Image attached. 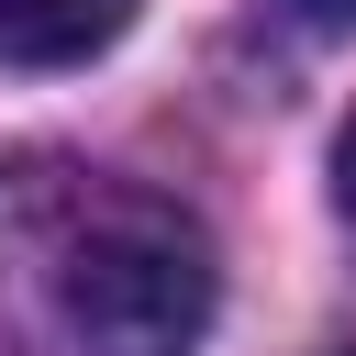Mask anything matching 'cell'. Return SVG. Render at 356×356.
Masks as SVG:
<instances>
[{"label": "cell", "mask_w": 356, "mask_h": 356, "mask_svg": "<svg viewBox=\"0 0 356 356\" xmlns=\"http://www.w3.org/2000/svg\"><path fill=\"white\" fill-rule=\"evenodd\" d=\"M211 323V234L111 167H0V356H189Z\"/></svg>", "instance_id": "cell-1"}, {"label": "cell", "mask_w": 356, "mask_h": 356, "mask_svg": "<svg viewBox=\"0 0 356 356\" xmlns=\"http://www.w3.org/2000/svg\"><path fill=\"white\" fill-rule=\"evenodd\" d=\"M334 189H345V211H356V122H345V145H334Z\"/></svg>", "instance_id": "cell-3"}, {"label": "cell", "mask_w": 356, "mask_h": 356, "mask_svg": "<svg viewBox=\"0 0 356 356\" xmlns=\"http://www.w3.org/2000/svg\"><path fill=\"white\" fill-rule=\"evenodd\" d=\"M134 22V0H0V56L22 67H78Z\"/></svg>", "instance_id": "cell-2"}, {"label": "cell", "mask_w": 356, "mask_h": 356, "mask_svg": "<svg viewBox=\"0 0 356 356\" xmlns=\"http://www.w3.org/2000/svg\"><path fill=\"white\" fill-rule=\"evenodd\" d=\"M345 356H356V345H345Z\"/></svg>", "instance_id": "cell-5"}, {"label": "cell", "mask_w": 356, "mask_h": 356, "mask_svg": "<svg viewBox=\"0 0 356 356\" xmlns=\"http://www.w3.org/2000/svg\"><path fill=\"white\" fill-rule=\"evenodd\" d=\"M300 22H356V0H289Z\"/></svg>", "instance_id": "cell-4"}]
</instances>
